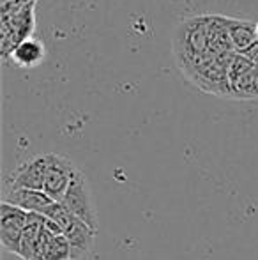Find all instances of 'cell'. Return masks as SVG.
Listing matches in <instances>:
<instances>
[{"instance_id":"1","label":"cell","mask_w":258,"mask_h":260,"mask_svg":"<svg viewBox=\"0 0 258 260\" xmlns=\"http://www.w3.org/2000/svg\"><path fill=\"white\" fill-rule=\"evenodd\" d=\"M230 16L200 14L179 21L173 36V55L179 69L209 55L234 53L228 32Z\"/></svg>"},{"instance_id":"2","label":"cell","mask_w":258,"mask_h":260,"mask_svg":"<svg viewBox=\"0 0 258 260\" xmlns=\"http://www.w3.org/2000/svg\"><path fill=\"white\" fill-rule=\"evenodd\" d=\"M35 2L38 0H28V2H0L2 58H6V60L21 41L32 38V34H34Z\"/></svg>"},{"instance_id":"3","label":"cell","mask_w":258,"mask_h":260,"mask_svg":"<svg viewBox=\"0 0 258 260\" xmlns=\"http://www.w3.org/2000/svg\"><path fill=\"white\" fill-rule=\"evenodd\" d=\"M43 214L60 225L64 237L71 246V260H85L89 257L96 243V230L72 216L60 202H53Z\"/></svg>"},{"instance_id":"4","label":"cell","mask_w":258,"mask_h":260,"mask_svg":"<svg viewBox=\"0 0 258 260\" xmlns=\"http://www.w3.org/2000/svg\"><path fill=\"white\" fill-rule=\"evenodd\" d=\"M60 204L72 216H76L83 223H87L90 229H94L96 232L99 230V216H97V209L92 199L89 179H87V175L82 170L78 172L75 181L71 182V186L67 188Z\"/></svg>"},{"instance_id":"5","label":"cell","mask_w":258,"mask_h":260,"mask_svg":"<svg viewBox=\"0 0 258 260\" xmlns=\"http://www.w3.org/2000/svg\"><path fill=\"white\" fill-rule=\"evenodd\" d=\"M230 100H258V76L255 64L248 57L235 53L228 66Z\"/></svg>"},{"instance_id":"6","label":"cell","mask_w":258,"mask_h":260,"mask_svg":"<svg viewBox=\"0 0 258 260\" xmlns=\"http://www.w3.org/2000/svg\"><path fill=\"white\" fill-rule=\"evenodd\" d=\"M80 168L75 165V161L67 156L50 152V165L46 172L45 189L43 191L53 200V202H62L65 191L78 175Z\"/></svg>"},{"instance_id":"7","label":"cell","mask_w":258,"mask_h":260,"mask_svg":"<svg viewBox=\"0 0 258 260\" xmlns=\"http://www.w3.org/2000/svg\"><path fill=\"white\" fill-rule=\"evenodd\" d=\"M30 212L14 207L7 202H0V244L9 253H20V243L25 226L28 225Z\"/></svg>"},{"instance_id":"8","label":"cell","mask_w":258,"mask_h":260,"mask_svg":"<svg viewBox=\"0 0 258 260\" xmlns=\"http://www.w3.org/2000/svg\"><path fill=\"white\" fill-rule=\"evenodd\" d=\"M50 165V152L46 154H35L23 163H20L7 177V188H21V189H45L46 172Z\"/></svg>"},{"instance_id":"9","label":"cell","mask_w":258,"mask_h":260,"mask_svg":"<svg viewBox=\"0 0 258 260\" xmlns=\"http://www.w3.org/2000/svg\"><path fill=\"white\" fill-rule=\"evenodd\" d=\"M2 202H7L14 207H20L27 212H43L53 204V200L45 191L38 189H21V188H7L4 193Z\"/></svg>"},{"instance_id":"10","label":"cell","mask_w":258,"mask_h":260,"mask_svg":"<svg viewBox=\"0 0 258 260\" xmlns=\"http://www.w3.org/2000/svg\"><path fill=\"white\" fill-rule=\"evenodd\" d=\"M46 57V46L41 39L38 38H28L25 41H21L16 48L11 52L9 60L13 64H16L18 68H25V69H32L38 68Z\"/></svg>"},{"instance_id":"11","label":"cell","mask_w":258,"mask_h":260,"mask_svg":"<svg viewBox=\"0 0 258 260\" xmlns=\"http://www.w3.org/2000/svg\"><path fill=\"white\" fill-rule=\"evenodd\" d=\"M256 23L248 20H239V18H230L228 23V32H230V41L234 46L235 53H246L253 46L258 45L256 38Z\"/></svg>"},{"instance_id":"12","label":"cell","mask_w":258,"mask_h":260,"mask_svg":"<svg viewBox=\"0 0 258 260\" xmlns=\"http://www.w3.org/2000/svg\"><path fill=\"white\" fill-rule=\"evenodd\" d=\"M46 260H71V246L64 236H53Z\"/></svg>"},{"instance_id":"13","label":"cell","mask_w":258,"mask_h":260,"mask_svg":"<svg viewBox=\"0 0 258 260\" xmlns=\"http://www.w3.org/2000/svg\"><path fill=\"white\" fill-rule=\"evenodd\" d=\"M0 2H28V0H0Z\"/></svg>"},{"instance_id":"14","label":"cell","mask_w":258,"mask_h":260,"mask_svg":"<svg viewBox=\"0 0 258 260\" xmlns=\"http://www.w3.org/2000/svg\"><path fill=\"white\" fill-rule=\"evenodd\" d=\"M255 28H256V38H258V21H256V25H255Z\"/></svg>"},{"instance_id":"15","label":"cell","mask_w":258,"mask_h":260,"mask_svg":"<svg viewBox=\"0 0 258 260\" xmlns=\"http://www.w3.org/2000/svg\"><path fill=\"white\" fill-rule=\"evenodd\" d=\"M255 71H256V76H258V64L255 66Z\"/></svg>"}]
</instances>
